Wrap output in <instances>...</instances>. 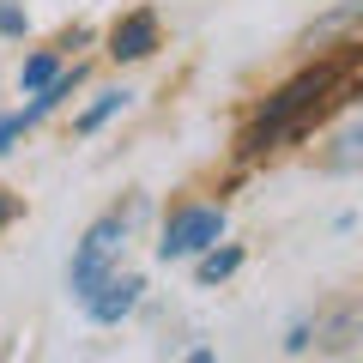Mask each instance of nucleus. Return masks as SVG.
<instances>
[{
    "mask_svg": "<svg viewBox=\"0 0 363 363\" xmlns=\"http://www.w3.org/2000/svg\"><path fill=\"white\" fill-rule=\"evenodd\" d=\"M333 85H339V67H309V73H297L285 91H279V97H267V109H260L255 133H248V152H267L272 140H285L303 116H315V104H321Z\"/></svg>",
    "mask_w": 363,
    "mask_h": 363,
    "instance_id": "nucleus-1",
    "label": "nucleus"
},
{
    "mask_svg": "<svg viewBox=\"0 0 363 363\" xmlns=\"http://www.w3.org/2000/svg\"><path fill=\"white\" fill-rule=\"evenodd\" d=\"M121 248H128V218H121V212L97 218L85 236H79V248H73V267H67V285H73V297H79V303H85L91 291L104 285L109 272H116Z\"/></svg>",
    "mask_w": 363,
    "mask_h": 363,
    "instance_id": "nucleus-2",
    "label": "nucleus"
},
{
    "mask_svg": "<svg viewBox=\"0 0 363 363\" xmlns=\"http://www.w3.org/2000/svg\"><path fill=\"white\" fill-rule=\"evenodd\" d=\"M218 236H224V206H182V212H169V224H164V242H157V260H194V255H206V248H218Z\"/></svg>",
    "mask_w": 363,
    "mask_h": 363,
    "instance_id": "nucleus-3",
    "label": "nucleus"
},
{
    "mask_svg": "<svg viewBox=\"0 0 363 363\" xmlns=\"http://www.w3.org/2000/svg\"><path fill=\"white\" fill-rule=\"evenodd\" d=\"M363 339V297H339L309 321V345L321 351H351Z\"/></svg>",
    "mask_w": 363,
    "mask_h": 363,
    "instance_id": "nucleus-4",
    "label": "nucleus"
},
{
    "mask_svg": "<svg viewBox=\"0 0 363 363\" xmlns=\"http://www.w3.org/2000/svg\"><path fill=\"white\" fill-rule=\"evenodd\" d=\"M140 291H145V285H140V272H109L104 285L85 297V315H91V321H104V327H116L121 315H133Z\"/></svg>",
    "mask_w": 363,
    "mask_h": 363,
    "instance_id": "nucleus-5",
    "label": "nucleus"
},
{
    "mask_svg": "<svg viewBox=\"0 0 363 363\" xmlns=\"http://www.w3.org/2000/svg\"><path fill=\"white\" fill-rule=\"evenodd\" d=\"M152 49H157V13L116 18V30H109V55H116V61H145Z\"/></svg>",
    "mask_w": 363,
    "mask_h": 363,
    "instance_id": "nucleus-6",
    "label": "nucleus"
},
{
    "mask_svg": "<svg viewBox=\"0 0 363 363\" xmlns=\"http://www.w3.org/2000/svg\"><path fill=\"white\" fill-rule=\"evenodd\" d=\"M351 25H363V0H339L333 13H321L309 30H303V43H309V49H315V43H333V37H345Z\"/></svg>",
    "mask_w": 363,
    "mask_h": 363,
    "instance_id": "nucleus-7",
    "label": "nucleus"
},
{
    "mask_svg": "<svg viewBox=\"0 0 363 363\" xmlns=\"http://www.w3.org/2000/svg\"><path fill=\"white\" fill-rule=\"evenodd\" d=\"M321 164H327V169H363V116L351 121V128L333 133V145L321 152Z\"/></svg>",
    "mask_w": 363,
    "mask_h": 363,
    "instance_id": "nucleus-8",
    "label": "nucleus"
},
{
    "mask_svg": "<svg viewBox=\"0 0 363 363\" xmlns=\"http://www.w3.org/2000/svg\"><path fill=\"white\" fill-rule=\"evenodd\" d=\"M236 267H242V248H236V242H224V248H206V255H200L194 279H200V285H218V279H230Z\"/></svg>",
    "mask_w": 363,
    "mask_h": 363,
    "instance_id": "nucleus-9",
    "label": "nucleus"
},
{
    "mask_svg": "<svg viewBox=\"0 0 363 363\" xmlns=\"http://www.w3.org/2000/svg\"><path fill=\"white\" fill-rule=\"evenodd\" d=\"M55 79H61V61H55V55H30L25 73H18V85H25V91H43V85H55Z\"/></svg>",
    "mask_w": 363,
    "mask_h": 363,
    "instance_id": "nucleus-10",
    "label": "nucleus"
},
{
    "mask_svg": "<svg viewBox=\"0 0 363 363\" xmlns=\"http://www.w3.org/2000/svg\"><path fill=\"white\" fill-rule=\"evenodd\" d=\"M121 104H128V91H104V97H97V104H91L85 116H79V133H97V128H104V121L116 116Z\"/></svg>",
    "mask_w": 363,
    "mask_h": 363,
    "instance_id": "nucleus-11",
    "label": "nucleus"
},
{
    "mask_svg": "<svg viewBox=\"0 0 363 363\" xmlns=\"http://www.w3.org/2000/svg\"><path fill=\"white\" fill-rule=\"evenodd\" d=\"M0 37H25V13L13 0H0Z\"/></svg>",
    "mask_w": 363,
    "mask_h": 363,
    "instance_id": "nucleus-12",
    "label": "nucleus"
},
{
    "mask_svg": "<svg viewBox=\"0 0 363 363\" xmlns=\"http://www.w3.org/2000/svg\"><path fill=\"white\" fill-rule=\"evenodd\" d=\"M18 133H25V128H18V116H0V152H13Z\"/></svg>",
    "mask_w": 363,
    "mask_h": 363,
    "instance_id": "nucleus-13",
    "label": "nucleus"
},
{
    "mask_svg": "<svg viewBox=\"0 0 363 363\" xmlns=\"http://www.w3.org/2000/svg\"><path fill=\"white\" fill-rule=\"evenodd\" d=\"M285 351H309V321H297V327L285 333Z\"/></svg>",
    "mask_w": 363,
    "mask_h": 363,
    "instance_id": "nucleus-14",
    "label": "nucleus"
},
{
    "mask_svg": "<svg viewBox=\"0 0 363 363\" xmlns=\"http://www.w3.org/2000/svg\"><path fill=\"white\" fill-rule=\"evenodd\" d=\"M6 218H13V200H6V194H0V224H6Z\"/></svg>",
    "mask_w": 363,
    "mask_h": 363,
    "instance_id": "nucleus-15",
    "label": "nucleus"
},
{
    "mask_svg": "<svg viewBox=\"0 0 363 363\" xmlns=\"http://www.w3.org/2000/svg\"><path fill=\"white\" fill-rule=\"evenodd\" d=\"M188 363H212V351H194V357H188Z\"/></svg>",
    "mask_w": 363,
    "mask_h": 363,
    "instance_id": "nucleus-16",
    "label": "nucleus"
}]
</instances>
